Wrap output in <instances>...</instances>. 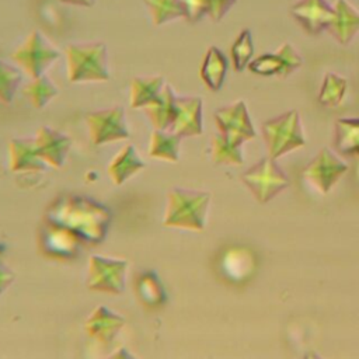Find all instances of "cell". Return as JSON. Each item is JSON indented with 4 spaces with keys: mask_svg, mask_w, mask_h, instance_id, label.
I'll return each mask as SVG.
<instances>
[{
    "mask_svg": "<svg viewBox=\"0 0 359 359\" xmlns=\"http://www.w3.org/2000/svg\"><path fill=\"white\" fill-rule=\"evenodd\" d=\"M303 359H323L317 352H307Z\"/></svg>",
    "mask_w": 359,
    "mask_h": 359,
    "instance_id": "obj_34",
    "label": "cell"
},
{
    "mask_svg": "<svg viewBox=\"0 0 359 359\" xmlns=\"http://www.w3.org/2000/svg\"><path fill=\"white\" fill-rule=\"evenodd\" d=\"M22 81L20 69L0 59V101L10 104Z\"/></svg>",
    "mask_w": 359,
    "mask_h": 359,
    "instance_id": "obj_28",
    "label": "cell"
},
{
    "mask_svg": "<svg viewBox=\"0 0 359 359\" xmlns=\"http://www.w3.org/2000/svg\"><path fill=\"white\" fill-rule=\"evenodd\" d=\"M348 91V81L344 76L338 73H327L323 79L318 101L324 107H337L339 105Z\"/></svg>",
    "mask_w": 359,
    "mask_h": 359,
    "instance_id": "obj_24",
    "label": "cell"
},
{
    "mask_svg": "<svg viewBox=\"0 0 359 359\" xmlns=\"http://www.w3.org/2000/svg\"><path fill=\"white\" fill-rule=\"evenodd\" d=\"M10 168L14 172L45 168V161L38 153L35 137H15L10 142Z\"/></svg>",
    "mask_w": 359,
    "mask_h": 359,
    "instance_id": "obj_17",
    "label": "cell"
},
{
    "mask_svg": "<svg viewBox=\"0 0 359 359\" xmlns=\"http://www.w3.org/2000/svg\"><path fill=\"white\" fill-rule=\"evenodd\" d=\"M202 98L196 95L177 97V115L171 132L181 137L198 136L203 132Z\"/></svg>",
    "mask_w": 359,
    "mask_h": 359,
    "instance_id": "obj_12",
    "label": "cell"
},
{
    "mask_svg": "<svg viewBox=\"0 0 359 359\" xmlns=\"http://www.w3.org/2000/svg\"><path fill=\"white\" fill-rule=\"evenodd\" d=\"M254 268V259L248 250L241 247H231L226 250L220 258V269L230 280H241Z\"/></svg>",
    "mask_w": 359,
    "mask_h": 359,
    "instance_id": "obj_20",
    "label": "cell"
},
{
    "mask_svg": "<svg viewBox=\"0 0 359 359\" xmlns=\"http://www.w3.org/2000/svg\"><path fill=\"white\" fill-rule=\"evenodd\" d=\"M216 135L231 146L241 147L248 140L255 137V129L251 122L248 108L244 101L222 107L215 112Z\"/></svg>",
    "mask_w": 359,
    "mask_h": 359,
    "instance_id": "obj_6",
    "label": "cell"
},
{
    "mask_svg": "<svg viewBox=\"0 0 359 359\" xmlns=\"http://www.w3.org/2000/svg\"><path fill=\"white\" fill-rule=\"evenodd\" d=\"M164 87V77H135L130 81V107L144 108L161 93Z\"/></svg>",
    "mask_w": 359,
    "mask_h": 359,
    "instance_id": "obj_22",
    "label": "cell"
},
{
    "mask_svg": "<svg viewBox=\"0 0 359 359\" xmlns=\"http://www.w3.org/2000/svg\"><path fill=\"white\" fill-rule=\"evenodd\" d=\"M209 1V17L212 21L219 22L227 11L236 4L237 0H208Z\"/></svg>",
    "mask_w": 359,
    "mask_h": 359,
    "instance_id": "obj_32",
    "label": "cell"
},
{
    "mask_svg": "<svg viewBox=\"0 0 359 359\" xmlns=\"http://www.w3.org/2000/svg\"><path fill=\"white\" fill-rule=\"evenodd\" d=\"M241 181L259 203L269 202L290 184L276 160L268 156L245 170L241 174Z\"/></svg>",
    "mask_w": 359,
    "mask_h": 359,
    "instance_id": "obj_5",
    "label": "cell"
},
{
    "mask_svg": "<svg viewBox=\"0 0 359 359\" xmlns=\"http://www.w3.org/2000/svg\"><path fill=\"white\" fill-rule=\"evenodd\" d=\"M227 69H229V60L226 55L217 46H210L203 56V60L199 69V76L203 84L210 91L216 93L224 84Z\"/></svg>",
    "mask_w": 359,
    "mask_h": 359,
    "instance_id": "obj_18",
    "label": "cell"
},
{
    "mask_svg": "<svg viewBox=\"0 0 359 359\" xmlns=\"http://www.w3.org/2000/svg\"><path fill=\"white\" fill-rule=\"evenodd\" d=\"M41 236L42 250L50 257L70 258L79 250V236L57 223L48 220Z\"/></svg>",
    "mask_w": 359,
    "mask_h": 359,
    "instance_id": "obj_13",
    "label": "cell"
},
{
    "mask_svg": "<svg viewBox=\"0 0 359 359\" xmlns=\"http://www.w3.org/2000/svg\"><path fill=\"white\" fill-rule=\"evenodd\" d=\"M70 83L105 81L109 79L108 50L104 42L72 43L66 48Z\"/></svg>",
    "mask_w": 359,
    "mask_h": 359,
    "instance_id": "obj_2",
    "label": "cell"
},
{
    "mask_svg": "<svg viewBox=\"0 0 359 359\" xmlns=\"http://www.w3.org/2000/svg\"><path fill=\"white\" fill-rule=\"evenodd\" d=\"M59 56L60 52L49 43L39 31L31 32L25 42L13 52V60L32 79L43 76L48 67L56 62Z\"/></svg>",
    "mask_w": 359,
    "mask_h": 359,
    "instance_id": "obj_7",
    "label": "cell"
},
{
    "mask_svg": "<svg viewBox=\"0 0 359 359\" xmlns=\"http://www.w3.org/2000/svg\"><path fill=\"white\" fill-rule=\"evenodd\" d=\"M334 146L338 154L359 160V118L337 119Z\"/></svg>",
    "mask_w": 359,
    "mask_h": 359,
    "instance_id": "obj_19",
    "label": "cell"
},
{
    "mask_svg": "<svg viewBox=\"0 0 359 359\" xmlns=\"http://www.w3.org/2000/svg\"><path fill=\"white\" fill-rule=\"evenodd\" d=\"M327 32L341 45H348L359 32V11L346 0H337L334 18Z\"/></svg>",
    "mask_w": 359,
    "mask_h": 359,
    "instance_id": "obj_15",
    "label": "cell"
},
{
    "mask_svg": "<svg viewBox=\"0 0 359 359\" xmlns=\"http://www.w3.org/2000/svg\"><path fill=\"white\" fill-rule=\"evenodd\" d=\"M346 172L348 164L330 147H323L307 164L303 177L320 194L325 195Z\"/></svg>",
    "mask_w": 359,
    "mask_h": 359,
    "instance_id": "obj_8",
    "label": "cell"
},
{
    "mask_svg": "<svg viewBox=\"0 0 359 359\" xmlns=\"http://www.w3.org/2000/svg\"><path fill=\"white\" fill-rule=\"evenodd\" d=\"M181 139L182 137L174 132L154 129L150 139L149 154L154 158H160L165 161H177Z\"/></svg>",
    "mask_w": 359,
    "mask_h": 359,
    "instance_id": "obj_23",
    "label": "cell"
},
{
    "mask_svg": "<svg viewBox=\"0 0 359 359\" xmlns=\"http://www.w3.org/2000/svg\"><path fill=\"white\" fill-rule=\"evenodd\" d=\"M35 143L41 158L49 165L57 168L65 163L72 140L62 132L49 126H42L36 132Z\"/></svg>",
    "mask_w": 359,
    "mask_h": 359,
    "instance_id": "obj_14",
    "label": "cell"
},
{
    "mask_svg": "<svg viewBox=\"0 0 359 359\" xmlns=\"http://www.w3.org/2000/svg\"><path fill=\"white\" fill-rule=\"evenodd\" d=\"M137 292L144 304L160 306L164 302V287L153 272H144L137 280Z\"/></svg>",
    "mask_w": 359,
    "mask_h": 359,
    "instance_id": "obj_29",
    "label": "cell"
},
{
    "mask_svg": "<svg viewBox=\"0 0 359 359\" xmlns=\"http://www.w3.org/2000/svg\"><path fill=\"white\" fill-rule=\"evenodd\" d=\"M254 42L250 29H243L234 39L230 48V59L236 72L247 69L250 62L254 59Z\"/></svg>",
    "mask_w": 359,
    "mask_h": 359,
    "instance_id": "obj_26",
    "label": "cell"
},
{
    "mask_svg": "<svg viewBox=\"0 0 359 359\" xmlns=\"http://www.w3.org/2000/svg\"><path fill=\"white\" fill-rule=\"evenodd\" d=\"M303 65V59L296 50V48L285 42L279 49L275 52L262 53L257 57H254L247 69L262 77H287L296 70H299Z\"/></svg>",
    "mask_w": 359,
    "mask_h": 359,
    "instance_id": "obj_10",
    "label": "cell"
},
{
    "mask_svg": "<svg viewBox=\"0 0 359 359\" xmlns=\"http://www.w3.org/2000/svg\"><path fill=\"white\" fill-rule=\"evenodd\" d=\"M156 27L184 17L181 0H144Z\"/></svg>",
    "mask_w": 359,
    "mask_h": 359,
    "instance_id": "obj_27",
    "label": "cell"
},
{
    "mask_svg": "<svg viewBox=\"0 0 359 359\" xmlns=\"http://www.w3.org/2000/svg\"><path fill=\"white\" fill-rule=\"evenodd\" d=\"M57 94H59L57 87L45 74L38 79H34L24 88V95L29 100L32 107L38 108V109L48 105Z\"/></svg>",
    "mask_w": 359,
    "mask_h": 359,
    "instance_id": "obj_25",
    "label": "cell"
},
{
    "mask_svg": "<svg viewBox=\"0 0 359 359\" xmlns=\"http://www.w3.org/2000/svg\"><path fill=\"white\" fill-rule=\"evenodd\" d=\"M86 122L88 125L91 142L95 146L129 137L125 109L122 107L90 112L86 115Z\"/></svg>",
    "mask_w": 359,
    "mask_h": 359,
    "instance_id": "obj_9",
    "label": "cell"
},
{
    "mask_svg": "<svg viewBox=\"0 0 359 359\" xmlns=\"http://www.w3.org/2000/svg\"><path fill=\"white\" fill-rule=\"evenodd\" d=\"M212 160L217 164L241 165L244 163L243 149L230 146L217 135H215L212 139Z\"/></svg>",
    "mask_w": 359,
    "mask_h": 359,
    "instance_id": "obj_30",
    "label": "cell"
},
{
    "mask_svg": "<svg viewBox=\"0 0 359 359\" xmlns=\"http://www.w3.org/2000/svg\"><path fill=\"white\" fill-rule=\"evenodd\" d=\"M144 167V163L136 153L133 144H126L111 161L109 164V177L112 178L114 184L121 185L135 172L140 171Z\"/></svg>",
    "mask_w": 359,
    "mask_h": 359,
    "instance_id": "obj_21",
    "label": "cell"
},
{
    "mask_svg": "<svg viewBox=\"0 0 359 359\" xmlns=\"http://www.w3.org/2000/svg\"><path fill=\"white\" fill-rule=\"evenodd\" d=\"M184 8V18L195 24L201 21L205 15H209V1L208 0H181Z\"/></svg>",
    "mask_w": 359,
    "mask_h": 359,
    "instance_id": "obj_31",
    "label": "cell"
},
{
    "mask_svg": "<svg viewBox=\"0 0 359 359\" xmlns=\"http://www.w3.org/2000/svg\"><path fill=\"white\" fill-rule=\"evenodd\" d=\"M261 132L268 157L273 160L306 144L304 130L297 109H290L266 119L261 126Z\"/></svg>",
    "mask_w": 359,
    "mask_h": 359,
    "instance_id": "obj_3",
    "label": "cell"
},
{
    "mask_svg": "<svg viewBox=\"0 0 359 359\" xmlns=\"http://www.w3.org/2000/svg\"><path fill=\"white\" fill-rule=\"evenodd\" d=\"M154 129L171 130L177 115V97L171 86H164L161 93L143 108Z\"/></svg>",
    "mask_w": 359,
    "mask_h": 359,
    "instance_id": "obj_16",
    "label": "cell"
},
{
    "mask_svg": "<svg viewBox=\"0 0 359 359\" xmlns=\"http://www.w3.org/2000/svg\"><path fill=\"white\" fill-rule=\"evenodd\" d=\"M210 195L203 191L174 188L168 194V208L165 216L167 226L202 230Z\"/></svg>",
    "mask_w": 359,
    "mask_h": 359,
    "instance_id": "obj_4",
    "label": "cell"
},
{
    "mask_svg": "<svg viewBox=\"0 0 359 359\" xmlns=\"http://www.w3.org/2000/svg\"><path fill=\"white\" fill-rule=\"evenodd\" d=\"M46 220L57 223L80 237L98 241L109 222V210L101 203L76 195L60 196L49 206Z\"/></svg>",
    "mask_w": 359,
    "mask_h": 359,
    "instance_id": "obj_1",
    "label": "cell"
},
{
    "mask_svg": "<svg viewBox=\"0 0 359 359\" xmlns=\"http://www.w3.org/2000/svg\"><path fill=\"white\" fill-rule=\"evenodd\" d=\"M290 15L309 35L328 31L334 18V6L327 0H299L290 7Z\"/></svg>",
    "mask_w": 359,
    "mask_h": 359,
    "instance_id": "obj_11",
    "label": "cell"
},
{
    "mask_svg": "<svg viewBox=\"0 0 359 359\" xmlns=\"http://www.w3.org/2000/svg\"><path fill=\"white\" fill-rule=\"evenodd\" d=\"M59 1L72 4V6H81V7H91L95 4V0H59Z\"/></svg>",
    "mask_w": 359,
    "mask_h": 359,
    "instance_id": "obj_33",
    "label": "cell"
}]
</instances>
